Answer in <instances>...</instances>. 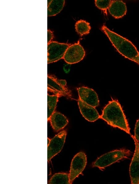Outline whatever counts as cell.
<instances>
[{"label": "cell", "mask_w": 139, "mask_h": 184, "mask_svg": "<svg viewBox=\"0 0 139 184\" xmlns=\"http://www.w3.org/2000/svg\"><path fill=\"white\" fill-rule=\"evenodd\" d=\"M134 136H133L135 139L139 142V119L137 120L134 130Z\"/></svg>", "instance_id": "d6986e66"}, {"label": "cell", "mask_w": 139, "mask_h": 184, "mask_svg": "<svg viewBox=\"0 0 139 184\" xmlns=\"http://www.w3.org/2000/svg\"><path fill=\"white\" fill-rule=\"evenodd\" d=\"M85 55V51L83 47L79 43L70 45L67 49L63 59L68 64H72L82 60Z\"/></svg>", "instance_id": "8992f818"}, {"label": "cell", "mask_w": 139, "mask_h": 184, "mask_svg": "<svg viewBox=\"0 0 139 184\" xmlns=\"http://www.w3.org/2000/svg\"><path fill=\"white\" fill-rule=\"evenodd\" d=\"M134 140L135 149L129 167V174L131 183L139 184V143L131 136Z\"/></svg>", "instance_id": "ba28073f"}, {"label": "cell", "mask_w": 139, "mask_h": 184, "mask_svg": "<svg viewBox=\"0 0 139 184\" xmlns=\"http://www.w3.org/2000/svg\"><path fill=\"white\" fill-rule=\"evenodd\" d=\"M48 184H70L69 174L58 173L54 174L49 181Z\"/></svg>", "instance_id": "9a60e30c"}, {"label": "cell", "mask_w": 139, "mask_h": 184, "mask_svg": "<svg viewBox=\"0 0 139 184\" xmlns=\"http://www.w3.org/2000/svg\"><path fill=\"white\" fill-rule=\"evenodd\" d=\"M65 0H49L48 1V16L56 15L63 9Z\"/></svg>", "instance_id": "5bb4252c"}, {"label": "cell", "mask_w": 139, "mask_h": 184, "mask_svg": "<svg viewBox=\"0 0 139 184\" xmlns=\"http://www.w3.org/2000/svg\"><path fill=\"white\" fill-rule=\"evenodd\" d=\"M50 123L53 129L57 132L64 128L68 124V120L63 114L54 112L48 120Z\"/></svg>", "instance_id": "4fadbf2b"}, {"label": "cell", "mask_w": 139, "mask_h": 184, "mask_svg": "<svg viewBox=\"0 0 139 184\" xmlns=\"http://www.w3.org/2000/svg\"><path fill=\"white\" fill-rule=\"evenodd\" d=\"M48 91L59 97L69 95L68 90L61 83V80H58L52 76H48Z\"/></svg>", "instance_id": "8fae6325"}, {"label": "cell", "mask_w": 139, "mask_h": 184, "mask_svg": "<svg viewBox=\"0 0 139 184\" xmlns=\"http://www.w3.org/2000/svg\"><path fill=\"white\" fill-rule=\"evenodd\" d=\"M59 96L54 94L50 95L48 94V120L52 114L55 112V110Z\"/></svg>", "instance_id": "e0dca14e"}, {"label": "cell", "mask_w": 139, "mask_h": 184, "mask_svg": "<svg viewBox=\"0 0 139 184\" xmlns=\"http://www.w3.org/2000/svg\"><path fill=\"white\" fill-rule=\"evenodd\" d=\"M66 135V132L62 131L50 140L47 147L48 161H50L61 151L65 142Z\"/></svg>", "instance_id": "52a82bcc"}, {"label": "cell", "mask_w": 139, "mask_h": 184, "mask_svg": "<svg viewBox=\"0 0 139 184\" xmlns=\"http://www.w3.org/2000/svg\"><path fill=\"white\" fill-rule=\"evenodd\" d=\"M86 163V156L84 152H79L74 156L71 163L69 173L70 184L83 171Z\"/></svg>", "instance_id": "5b68a950"}, {"label": "cell", "mask_w": 139, "mask_h": 184, "mask_svg": "<svg viewBox=\"0 0 139 184\" xmlns=\"http://www.w3.org/2000/svg\"><path fill=\"white\" fill-rule=\"evenodd\" d=\"M53 37V32L50 30H48V44L51 42Z\"/></svg>", "instance_id": "ffe728a7"}, {"label": "cell", "mask_w": 139, "mask_h": 184, "mask_svg": "<svg viewBox=\"0 0 139 184\" xmlns=\"http://www.w3.org/2000/svg\"><path fill=\"white\" fill-rule=\"evenodd\" d=\"M128 150H116L105 153L98 158L92 164L93 167L104 169L124 158H127L132 154Z\"/></svg>", "instance_id": "3957f363"}, {"label": "cell", "mask_w": 139, "mask_h": 184, "mask_svg": "<svg viewBox=\"0 0 139 184\" xmlns=\"http://www.w3.org/2000/svg\"><path fill=\"white\" fill-rule=\"evenodd\" d=\"M101 29L120 54L139 65V52L131 41L110 30L104 25Z\"/></svg>", "instance_id": "7a4b0ae2"}, {"label": "cell", "mask_w": 139, "mask_h": 184, "mask_svg": "<svg viewBox=\"0 0 139 184\" xmlns=\"http://www.w3.org/2000/svg\"><path fill=\"white\" fill-rule=\"evenodd\" d=\"M100 118L109 125L117 127L130 134V128L122 108L117 100L109 102L102 111Z\"/></svg>", "instance_id": "6da1fadb"}, {"label": "cell", "mask_w": 139, "mask_h": 184, "mask_svg": "<svg viewBox=\"0 0 139 184\" xmlns=\"http://www.w3.org/2000/svg\"><path fill=\"white\" fill-rule=\"evenodd\" d=\"M75 26L77 32L81 36L89 34L91 29L90 23L83 20L77 21Z\"/></svg>", "instance_id": "2e32d148"}, {"label": "cell", "mask_w": 139, "mask_h": 184, "mask_svg": "<svg viewBox=\"0 0 139 184\" xmlns=\"http://www.w3.org/2000/svg\"><path fill=\"white\" fill-rule=\"evenodd\" d=\"M79 99L94 107L99 105V100L96 92L92 89L86 87H81L77 89Z\"/></svg>", "instance_id": "9c48e42d"}, {"label": "cell", "mask_w": 139, "mask_h": 184, "mask_svg": "<svg viewBox=\"0 0 139 184\" xmlns=\"http://www.w3.org/2000/svg\"><path fill=\"white\" fill-rule=\"evenodd\" d=\"M108 10L111 15L116 19L123 17L127 11L125 3L121 0L112 1Z\"/></svg>", "instance_id": "7c38bea8"}, {"label": "cell", "mask_w": 139, "mask_h": 184, "mask_svg": "<svg viewBox=\"0 0 139 184\" xmlns=\"http://www.w3.org/2000/svg\"><path fill=\"white\" fill-rule=\"evenodd\" d=\"M70 44L52 41L48 44V64L55 62L63 59L65 53Z\"/></svg>", "instance_id": "277c9868"}, {"label": "cell", "mask_w": 139, "mask_h": 184, "mask_svg": "<svg viewBox=\"0 0 139 184\" xmlns=\"http://www.w3.org/2000/svg\"><path fill=\"white\" fill-rule=\"evenodd\" d=\"M112 0H95V6L99 9L106 13L107 10L109 7Z\"/></svg>", "instance_id": "ac0fdd59"}, {"label": "cell", "mask_w": 139, "mask_h": 184, "mask_svg": "<svg viewBox=\"0 0 139 184\" xmlns=\"http://www.w3.org/2000/svg\"><path fill=\"white\" fill-rule=\"evenodd\" d=\"M78 104L80 112L83 117L90 122H94L100 116L95 107L89 105L81 100H78Z\"/></svg>", "instance_id": "30bf717a"}]
</instances>
